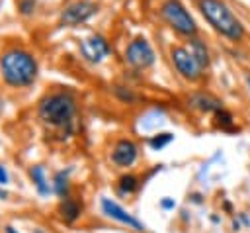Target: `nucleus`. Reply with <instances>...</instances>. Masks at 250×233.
<instances>
[{
    "mask_svg": "<svg viewBox=\"0 0 250 233\" xmlns=\"http://www.w3.org/2000/svg\"><path fill=\"white\" fill-rule=\"evenodd\" d=\"M197 8L207 23L230 41H240L244 37L242 22L232 14V10L223 0H197Z\"/></svg>",
    "mask_w": 250,
    "mask_h": 233,
    "instance_id": "1",
    "label": "nucleus"
},
{
    "mask_svg": "<svg viewBox=\"0 0 250 233\" xmlns=\"http://www.w3.org/2000/svg\"><path fill=\"white\" fill-rule=\"evenodd\" d=\"M0 70L10 86L23 88L37 78V61L23 49H10L0 57Z\"/></svg>",
    "mask_w": 250,
    "mask_h": 233,
    "instance_id": "2",
    "label": "nucleus"
},
{
    "mask_svg": "<svg viewBox=\"0 0 250 233\" xmlns=\"http://www.w3.org/2000/svg\"><path fill=\"white\" fill-rule=\"evenodd\" d=\"M76 114V100L68 92H55L41 100L39 104V117L55 127L68 125Z\"/></svg>",
    "mask_w": 250,
    "mask_h": 233,
    "instance_id": "3",
    "label": "nucleus"
},
{
    "mask_svg": "<svg viewBox=\"0 0 250 233\" xmlns=\"http://www.w3.org/2000/svg\"><path fill=\"white\" fill-rule=\"evenodd\" d=\"M160 16L172 29H176L182 35L193 37L197 33V23L193 16L180 0H164V4L160 6Z\"/></svg>",
    "mask_w": 250,
    "mask_h": 233,
    "instance_id": "4",
    "label": "nucleus"
},
{
    "mask_svg": "<svg viewBox=\"0 0 250 233\" xmlns=\"http://www.w3.org/2000/svg\"><path fill=\"white\" fill-rule=\"evenodd\" d=\"M170 57H172V63L176 67V70L188 78V80H197L201 78V72H203V67L199 65V61L193 57V53L186 47H174L170 51Z\"/></svg>",
    "mask_w": 250,
    "mask_h": 233,
    "instance_id": "5",
    "label": "nucleus"
},
{
    "mask_svg": "<svg viewBox=\"0 0 250 233\" xmlns=\"http://www.w3.org/2000/svg\"><path fill=\"white\" fill-rule=\"evenodd\" d=\"M125 61L133 69H146L154 63V51L145 37H135L125 49Z\"/></svg>",
    "mask_w": 250,
    "mask_h": 233,
    "instance_id": "6",
    "label": "nucleus"
},
{
    "mask_svg": "<svg viewBox=\"0 0 250 233\" xmlns=\"http://www.w3.org/2000/svg\"><path fill=\"white\" fill-rule=\"evenodd\" d=\"M96 12H98V6H96L94 2L76 0V2L68 4V6L62 10V14H61V25L74 27V25H78V23L88 22Z\"/></svg>",
    "mask_w": 250,
    "mask_h": 233,
    "instance_id": "7",
    "label": "nucleus"
},
{
    "mask_svg": "<svg viewBox=\"0 0 250 233\" xmlns=\"http://www.w3.org/2000/svg\"><path fill=\"white\" fill-rule=\"evenodd\" d=\"M109 45L102 35H90L80 43V53L88 63H102L109 55Z\"/></svg>",
    "mask_w": 250,
    "mask_h": 233,
    "instance_id": "8",
    "label": "nucleus"
},
{
    "mask_svg": "<svg viewBox=\"0 0 250 233\" xmlns=\"http://www.w3.org/2000/svg\"><path fill=\"white\" fill-rule=\"evenodd\" d=\"M102 210H104V213H105L107 217H111V219H115V221L127 225V227H131V229H135V231H145V225H143L137 217H133L127 210H123L117 202H113V200H109V198H104V200H102Z\"/></svg>",
    "mask_w": 250,
    "mask_h": 233,
    "instance_id": "9",
    "label": "nucleus"
},
{
    "mask_svg": "<svg viewBox=\"0 0 250 233\" xmlns=\"http://www.w3.org/2000/svg\"><path fill=\"white\" fill-rule=\"evenodd\" d=\"M137 159V145L129 139H119L111 151V161L117 166H131Z\"/></svg>",
    "mask_w": 250,
    "mask_h": 233,
    "instance_id": "10",
    "label": "nucleus"
},
{
    "mask_svg": "<svg viewBox=\"0 0 250 233\" xmlns=\"http://www.w3.org/2000/svg\"><path fill=\"white\" fill-rule=\"evenodd\" d=\"M189 51L193 53V57L199 61V65H201L203 69L209 67V63H211V59H209V51H207V47H205V43H203L201 39L191 37V41H189Z\"/></svg>",
    "mask_w": 250,
    "mask_h": 233,
    "instance_id": "11",
    "label": "nucleus"
},
{
    "mask_svg": "<svg viewBox=\"0 0 250 233\" xmlns=\"http://www.w3.org/2000/svg\"><path fill=\"white\" fill-rule=\"evenodd\" d=\"M80 215V206L74 202V200H64L62 204H61V217L64 219V221H74L76 217Z\"/></svg>",
    "mask_w": 250,
    "mask_h": 233,
    "instance_id": "12",
    "label": "nucleus"
},
{
    "mask_svg": "<svg viewBox=\"0 0 250 233\" xmlns=\"http://www.w3.org/2000/svg\"><path fill=\"white\" fill-rule=\"evenodd\" d=\"M193 104H195L199 110H203V112H217V110H221V102H219V100H215V98H211V96H203V94L195 96V98H193Z\"/></svg>",
    "mask_w": 250,
    "mask_h": 233,
    "instance_id": "13",
    "label": "nucleus"
},
{
    "mask_svg": "<svg viewBox=\"0 0 250 233\" xmlns=\"http://www.w3.org/2000/svg\"><path fill=\"white\" fill-rule=\"evenodd\" d=\"M29 176L33 178V182H35V186H37V190H39L41 194H47V192H49L43 166H39V164H37V166H31V168H29Z\"/></svg>",
    "mask_w": 250,
    "mask_h": 233,
    "instance_id": "14",
    "label": "nucleus"
},
{
    "mask_svg": "<svg viewBox=\"0 0 250 233\" xmlns=\"http://www.w3.org/2000/svg\"><path fill=\"white\" fill-rule=\"evenodd\" d=\"M137 188H139V180H137L133 174H125V176L119 178V190H121L123 194H131V192H135Z\"/></svg>",
    "mask_w": 250,
    "mask_h": 233,
    "instance_id": "15",
    "label": "nucleus"
},
{
    "mask_svg": "<svg viewBox=\"0 0 250 233\" xmlns=\"http://www.w3.org/2000/svg\"><path fill=\"white\" fill-rule=\"evenodd\" d=\"M172 139H174L172 133H158V135H154V137L148 141V145H150L152 149H162V147L168 145Z\"/></svg>",
    "mask_w": 250,
    "mask_h": 233,
    "instance_id": "16",
    "label": "nucleus"
},
{
    "mask_svg": "<svg viewBox=\"0 0 250 233\" xmlns=\"http://www.w3.org/2000/svg\"><path fill=\"white\" fill-rule=\"evenodd\" d=\"M55 180H57V182H55V190H57V194L64 196V192H66V176H64L62 172H59Z\"/></svg>",
    "mask_w": 250,
    "mask_h": 233,
    "instance_id": "17",
    "label": "nucleus"
},
{
    "mask_svg": "<svg viewBox=\"0 0 250 233\" xmlns=\"http://www.w3.org/2000/svg\"><path fill=\"white\" fill-rule=\"evenodd\" d=\"M20 12L21 14H31V10L35 8V0H20Z\"/></svg>",
    "mask_w": 250,
    "mask_h": 233,
    "instance_id": "18",
    "label": "nucleus"
},
{
    "mask_svg": "<svg viewBox=\"0 0 250 233\" xmlns=\"http://www.w3.org/2000/svg\"><path fill=\"white\" fill-rule=\"evenodd\" d=\"M8 182V172H6V168L0 164V184H6Z\"/></svg>",
    "mask_w": 250,
    "mask_h": 233,
    "instance_id": "19",
    "label": "nucleus"
},
{
    "mask_svg": "<svg viewBox=\"0 0 250 233\" xmlns=\"http://www.w3.org/2000/svg\"><path fill=\"white\" fill-rule=\"evenodd\" d=\"M162 208H174V200H162Z\"/></svg>",
    "mask_w": 250,
    "mask_h": 233,
    "instance_id": "20",
    "label": "nucleus"
},
{
    "mask_svg": "<svg viewBox=\"0 0 250 233\" xmlns=\"http://www.w3.org/2000/svg\"><path fill=\"white\" fill-rule=\"evenodd\" d=\"M6 196H8V194H6V190H2V188H0V200H4Z\"/></svg>",
    "mask_w": 250,
    "mask_h": 233,
    "instance_id": "21",
    "label": "nucleus"
},
{
    "mask_svg": "<svg viewBox=\"0 0 250 233\" xmlns=\"http://www.w3.org/2000/svg\"><path fill=\"white\" fill-rule=\"evenodd\" d=\"M6 233H18V231H16L14 227H10V225H8V227H6Z\"/></svg>",
    "mask_w": 250,
    "mask_h": 233,
    "instance_id": "22",
    "label": "nucleus"
},
{
    "mask_svg": "<svg viewBox=\"0 0 250 233\" xmlns=\"http://www.w3.org/2000/svg\"><path fill=\"white\" fill-rule=\"evenodd\" d=\"M246 84H248V86H250V74H248V76H246Z\"/></svg>",
    "mask_w": 250,
    "mask_h": 233,
    "instance_id": "23",
    "label": "nucleus"
}]
</instances>
